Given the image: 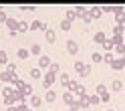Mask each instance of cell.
<instances>
[{
    "label": "cell",
    "mask_w": 125,
    "mask_h": 111,
    "mask_svg": "<svg viewBox=\"0 0 125 111\" xmlns=\"http://www.w3.org/2000/svg\"><path fill=\"white\" fill-rule=\"evenodd\" d=\"M0 79H2L4 83H14V81H16V73H14V71L4 69L2 73H0Z\"/></svg>",
    "instance_id": "6da1fadb"
},
{
    "label": "cell",
    "mask_w": 125,
    "mask_h": 111,
    "mask_svg": "<svg viewBox=\"0 0 125 111\" xmlns=\"http://www.w3.org/2000/svg\"><path fill=\"white\" fill-rule=\"evenodd\" d=\"M6 26L10 28V33H12V34H16V33H18V20H16V18H6Z\"/></svg>",
    "instance_id": "7a4b0ae2"
},
{
    "label": "cell",
    "mask_w": 125,
    "mask_h": 111,
    "mask_svg": "<svg viewBox=\"0 0 125 111\" xmlns=\"http://www.w3.org/2000/svg\"><path fill=\"white\" fill-rule=\"evenodd\" d=\"M54 81H57V75H54L52 71H46L44 73V87H51Z\"/></svg>",
    "instance_id": "3957f363"
},
{
    "label": "cell",
    "mask_w": 125,
    "mask_h": 111,
    "mask_svg": "<svg viewBox=\"0 0 125 111\" xmlns=\"http://www.w3.org/2000/svg\"><path fill=\"white\" fill-rule=\"evenodd\" d=\"M67 51L71 53V55H77V51H79V44H77V41L69 38V41H67Z\"/></svg>",
    "instance_id": "277c9868"
},
{
    "label": "cell",
    "mask_w": 125,
    "mask_h": 111,
    "mask_svg": "<svg viewBox=\"0 0 125 111\" xmlns=\"http://www.w3.org/2000/svg\"><path fill=\"white\" fill-rule=\"evenodd\" d=\"M38 67H41V69L51 67V59L46 57V55H41V57H38Z\"/></svg>",
    "instance_id": "5b68a950"
},
{
    "label": "cell",
    "mask_w": 125,
    "mask_h": 111,
    "mask_svg": "<svg viewBox=\"0 0 125 111\" xmlns=\"http://www.w3.org/2000/svg\"><path fill=\"white\" fill-rule=\"evenodd\" d=\"M30 28H32V30H36V28H41V30H46L49 26H46L44 22H41V20H32V22H30Z\"/></svg>",
    "instance_id": "8992f818"
},
{
    "label": "cell",
    "mask_w": 125,
    "mask_h": 111,
    "mask_svg": "<svg viewBox=\"0 0 125 111\" xmlns=\"http://www.w3.org/2000/svg\"><path fill=\"white\" fill-rule=\"evenodd\" d=\"M44 34H46V41H49V43H54V38H57V33H54L52 28H46V30H44Z\"/></svg>",
    "instance_id": "52a82bcc"
},
{
    "label": "cell",
    "mask_w": 125,
    "mask_h": 111,
    "mask_svg": "<svg viewBox=\"0 0 125 111\" xmlns=\"http://www.w3.org/2000/svg\"><path fill=\"white\" fill-rule=\"evenodd\" d=\"M44 99H46V101H54V99H57V91H52V89H49V91L44 93Z\"/></svg>",
    "instance_id": "ba28073f"
},
{
    "label": "cell",
    "mask_w": 125,
    "mask_h": 111,
    "mask_svg": "<svg viewBox=\"0 0 125 111\" xmlns=\"http://www.w3.org/2000/svg\"><path fill=\"white\" fill-rule=\"evenodd\" d=\"M41 103H42V99L38 97V95H32V97H30V105H32V107H38Z\"/></svg>",
    "instance_id": "9c48e42d"
},
{
    "label": "cell",
    "mask_w": 125,
    "mask_h": 111,
    "mask_svg": "<svg viewBox=\"0 0 125 111\" xmlns=\"http://www.w3.org/2000/svg\"><path fill=\"white\" fill-rule=\"evenodd\" d=\"M16 55H18L20 59H26L28 55H30V51H28V49H18V51H16Z\"/></svg>",
    "instance_id": "30bf717a"
},
{
    "label": "cell",
    "mask_w": 125,
    "mask_h": 111,
    "mask_svg": "<svg viewBox=\"0 0 125 111\" xmlns=\"http://www.w3.org/2000/svg\"><path fill=\"white\" fill-rule=\"evenodd\" d=\"M30 55H41V44L34 43L32 46H30Z\"/></svg>",
    "instance_id": "8fae6325"
},
{
    "label": "cell",
    "mask_w": 125,
    "mask_h": 111,
    "mask_svg": "<svg viewBox=\"0 0 125 111\" xmlns=\"http://www.w3.org/2000/svg\"><path fill=\"white\" fill-rule=\"evenodd\" d=\"M0 65H8V55L4 51H0Z\"/></svg>",
    "instance_id": "7c38bea8"
},
{
    "label": "cell",
    "mask_w": 125,
    "mask_h": 111,
    "mask_svg": "<svg viewBox=\"0 0 125 111\" xmlns=\"http://www.w3.org/2000/svg\"><path fill=\"white\" fill-rule=\"evenodd\" d=\"M41 69H30V77H32V79H41Z\"/></svg>",
    "instance_id": "4fadbf2b"
},
{
    "label": "cell",
    "mask_w": 125,
    "mask_h": 111,
    "mask_svg": "<svg viewBox=\"0 0 125 111\" xmlns=\"http://www.w3.org/2000/svg\"><path fill=\"white\" fill-rule=\"evenodd\" d=\"M24 30H28V24L24 20H18V33H24Z\"/></svg>",
    "instance_id": "5bb4252c"
},
{
    "label": "cell",
    "mask_w": 125,
    "mask_h": 111,
    "mask_svg": "<svg viewBox=\"0 0 125 111\" xmlns=\"http://www.w3.org/2000/svg\"><path fill=\"white\" fill-rule=\"evenodd\" d=\"M75 16H77V12H75V8H71V10H67V20H69V22H71V20H73Z\"/></svg>",
    "instance_id": "9a60e30c"
},
{
    "label": "cell",
    "mask_w": 125,
    "mask_h": 111,
    "mask_svg": "<svg viewBox=\"0 0 125 111\" xmlns=\"http://www.w3.org/2000/svg\"><path fill=\"white\" fill-rule=\"evenodd\" d=\"M95 41H97V43H103V44H105V41H107V38H105V34H103V33H97V34H95Z\"/></svg>",
    "instance_id": "2e32d148"
},
{
    "label": "cell",
    "mask_w": 125,
    "mask_h": 111,
    "mask_svg": "<svg viewBox=\"0 0 125 111\" xmlns=\"http://www.w3.org/2000/svg\"><path fill=\"white\" fill-rule=\"evenodd\" d=\"M51 71H52L54 75H57L59 71H61V65H59V63H51Z\"/></svg>",
    "instance_id": "e0dca14e"
},
{
    "label": "cell",
    "mask_w": 125,
    "mask_h": 111,
    "mask_svg": "<svg viewBox=\"0 0 125 111\" xmlns=\"http://www.w3.org/2000/svg\"><path fill=\"white\" fill-rule=\"evenodd\" d=\"M61 28H62V30H69V28H71V22H69V20H62V22H61Z\"/></svg>",
    "instance_id": "ac0fdd59"
},
{
    "label": "cell",
    "mask_w": 125,
    "mask_h": 111,
    "mask_svg": "<svg viewBox=\"0 0 125 111\" xmlns=\"http://www.w3.org/2000/svg\"><path fill=\"white\" fill-rule=\"evenodd\" d=\"M121 87H123V83H121V81H113V89H115V91H119Z\"/></svg>",
    "instance_id": "d6986e66"
},
{
    "label": "cell",
    "mask_w": 125,
    "mask_h": 111,
    "mask_svg": "<svg viewBox=\"0 0 125 111\" xmlns=\"http://www.w3.org/2000/svg\"><path fill=\"white\" fill-rule=\"evenodd\" d=\"M61 83H65V85H67V83H69V77H67V75H65V73H62V75H61Z\"/></svg>",
    "instance_id": "ffe728a7"
},
{
    "label": "cell",
    "mask_w": 125,
    "mask_h": 111,
    "mask_svg": "<svg viewBox=\"0 0 125 111\" xmlns=\"http://www.w3.org/2000/svg\"><path fill=\"white\" fill-rule=\"evenodd\" d=\"M6 69H8V71H16V65H14V63H8V65H6Z\"/></svg>",
    "instance_id": "44dd1931"
},
{
    "label": "cell",
    "mask_w": 125,
    "mask_h": 111,
    "mask_svg": "<svg viewBox=\"0 0 125 111\" xmlns=\"http://www.w3.org/2000/svg\"><path fill=\"white\" fill-rule=\"evenodd\" d=\"M6 111H16V107H14V105L12 107H6Z\"/></svg>",
    "instance_id": "7402d4cb"
},
{
    "label": "cell",
    "mask_w": 125,
    "mask_h": 111,
    "mask_svg": "<svg viewBox=\"0 0 125 111\" xmlns=\"http://www.w3.org/2000/svg\"><path fill=\"white\" fill-rule=\"evenodd\" d=\"M107 111H113V109H107Z\"/></svg>",
    "instance_id": "603a6c76"
},
{
    "label": "cell",
    "mask_w": 125,
    "mask_h": 111,
    "mask_svg": "<svg viewBox=\"0 0 125 111\" xmlns=\"http://www.w3.org/2000/svg\"><path fill=\"white\" fill-rule=\"evenodd\" d=\"M28 111H32V109H28Z\"/></svg>",
    "instance_id": "cb8c5ba5"
}]
</instances>
